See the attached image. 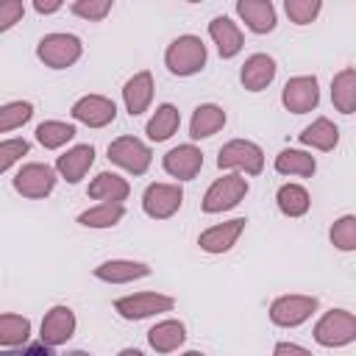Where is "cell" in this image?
I'll use <instances>...</instances> for the list:
<instances>
[{"mask_svg": "<svg viewBox=\"0 0 356 356\" xmlns=\"http://www.w3.org/2000/svg\"><path fill=\"white\" fill-rule=\"evenodd\" d=\"M122 217H125V206L106 200V203H97V206L81 211V214H78V222L86 225V228H111V225H117Z\"/></svg>", "mask_w": 356, "mask_h": 356, "instance_id": "cell-30", "label": "cell"}, {"mask_svg": "<svg viewBox=\"0 0 356 356\" xmlns=\"http://www.w3.org/2000/svg\"><path fill=\"white\" fill-rule=\"evenodd\" d=\"M275 203H278V211L284 217H303L312 206V197L306 192V186L300 184H284L275 195Z\"/></svg>", "mask_w": 356, "mask_h": 356, "instance_id": "cell-29", "label": "cell"}, {"mask_svg": "<svg viewBox=\"0 0 356 356\" xmlns=\"http://www.w3.org/2000/svg\"><path fill=\"white\" fill-rule=\"evenodd\" d=\"M25 17V3L22 0H0V33L14 28Z\"/></svg>", "mask_w": 356, "mask_h": 356, "instance_id": "cell-38", "label": "cell"}, {"mask_svg": "<svg viewBox=\"0 0 356 356\" xmlns=\"http://www.w3.org/2000/svg\"><path fill=\"white\" fill-rule=\"evenodd\" d=\"M72 334H75V312L70 306H61V303L53 306L42 320V331H39L42 342L56 348V345H64Z\"/></svg>", "mask_w": 356, "mask_h": 356, "instance_id": "cell-13", "label": "cell"}, {"mask_svg": "<svg viewBox=\"0 0 356 356\" xmlns=\"http://www.w3.org/2000/svg\"><path fill=\"white\" fill-rule=\"evenodd\" d=\"M175 298L161 295V292H136V295H125L114 300V312L122 320H145L150 314H161V312H172Z\"/></svg>", "mask_w": 356, "mask_h": 356, "instance_id": "cell-6", "label": "cell"}, {"mask_svg": "<svg viewBox=\"0 0 356 356\" xmlns=\"http://www.w3.org/2000/svg\"><path fill=\"white\" fill-rule=\"evenodd\" d=\"M298 139L309 147H317V150H334L337 142H339V128L328 120V117H317L312 125H306Z\"/></svg>", "mask_w": 356, "mask_h": 356, "instance_id": "cell-26", "label": "cell"}, {"mask_svg": "<svg viewBox=\"0 0 356 356\" xmlns=\"http://www.w3.org/2000/svg\"><path fill=\"white\" fill-rule=\"evenodd\" d=\"M245 195H248V181H245V175L231 172V175L217 178V181L206 189V195H203V200H200V209H203L206 214H220V211L234 209Z\"/></svg>", "mask_w": 356, "mask_h": 356, "instance_id": "cell-4", "label": "cell"}, {"mask_svg": "<svg viewBox=\"0 0 356 356\" xmlns=\"http://www.w3.org/2000/svg\"><path fill=\"white\" fill-rule=\"evenodd\" d=\"M331 100H334V108L342 111V114H353L356 111V70L353 67H345V70H339L334 75Z\"/></svg>", "mask_w": 356, "mask_h": 356, "instance_id": "cell-24", "label": "cell"}, {"mask_svg": "<svg viewBox=\"0 0 356 356\" xmlns=\"http://www.w3.org/2000/svg\"><path fill=\"white\" fill-rule=\"evenodd\" d=\"M314 170H317L314 156H309V153H303V150H292V147H286V150H281V153L275 156V172H281V175L312 178Z\"/></svg>", "mask_w": 356, "mask_h": 356, "instance_id": "cell-28", "label": "cell"}, {"mask_svg": "<svg viewBox=\"0 0 356 356\" xmlns=\"http://www.w3.org/2000/svg\"><path fill=\"white\" fill-rule=\"evenodd\" d=\"M108 161H114L117 167H122V170H128L134 175H142V172H147V167L153 161V153L142 139L120 136V139H114L108 145Z\"/></svg>", "mask_w": 356, "mask_h": 356, "instance_id": "cell-8", "label": "cell"}, {"mask_svg": "<svg viewBox=\"0 0 356 356\" xmlns=\"http://www.w3.org/2000/svg\"><path fill=\"white\" fill-rule=\"evenodd\" d=\"M203 167V153L195 145H178L164 153V170L178 181H192Z\"/></svg>", "mask_w": 356, "mask_h": 356, "instance_id": "cell-15", "label": "cell"}, {"mask_svg": "<svg viewBox=\"0 0 356 356\" xmlns=\"http://www.w3.org/2000/svg\"><path fill=\"white\" fill-rule=\"evenodd\" d=\"M150 275V267L145 261H131V259H111L95 267V278L106 281V284H128L136 278Z\"/></svg>", "mask_w": 356, "mask_h": 356, "instance_id": "cell-21", "label": "cell"}, {"mask_svg": "<svg viewBox=\"0 0 356 356\" xmlns=\"http://www.w3.org/2000/svg\"><path fill=\"white\" fill-rule=\"evenodd\" d=\"M178 125H181L178 108H175L172 103H161V106L156 108V114L147 120L145 134H147L153 142H164V139H170V136L178 131Z\"/></svg>", "mask_w": 356, "mask_h": 356, "instance_id": "cell-27", "label": "cell"}, {"mask_svg": "<svg viewBox=\"0 0 356 356\" xmlns=\"http://www.w3.org/2000/svg\"><path fill=\"white\" fill-rule=\"evenodd\" d=\"M186 339V328L181 320H161L147 331V342L156 353H172L184 345Z\"/></svg>", "mask_w": 356, "mask_h": 356, "instance_id": "cell-22", "label": "cell"}, {"mask_svg": "<svg viewBox=\"0 0 356 356\" xmlns=\"http://www.w3.org/2000/svg\"><path fill=\"white\" fill-rule=\"evenodd\" d=\"M31 337V320L22 314H0V348H22Z\"/></svg>", "mask_w": 356, "mask_h": 356, "instance_id": "cell-31", "label": "cell"}, {"mask_svg": "<svg viewBox=\"0 0 356 356\" xmlns=\"http://www.w3.org/2000/svg\"><path fill=\"white\" fill-rule=\"evenodd\" d=\"M281 103L292 114H306L320 103V86L314 75H295L281 89Z\"/></svg>", "mask_w": 356, "mask_h": 356, "instance_id": "cell-9", "label": "cell"}, {"mask_svg": "<svg viewBox=\"0 0 356 356\" xmlns=\"http://www.w3.org/2000/svg\"><path fill=\"white\" fill-rule=\"evenodd\" d=\"M225 125V111L214 103H200L195 111H192V120H189V136L192 139H206V136H214L220 128Z\"/></svg>", "mask_w": 356, "mask_h": 356, "instance_id": "cell-23", "label": "cell"}, {"mask_svg": "<svg viewBox=\"0 0 356 356\" xmlns=\"http://www.w3.org/2000/svg\"><path fill=\"white\" fill-rule=\"evenodd\" d=\"M64 356H92V353H86V350H67Z\"/></svg>", "mask_w": 356, "mask_h": 356, "instance_id": "cell-43", "label": "cell"}, {"mask_svg": "<svg viewBox=\"0 0 356 356\" xmlns=\"http://www.w3.org/2000/svg\"><path fill=\"white\" fill-rule=\"evenodd\" d=\"M0 356H56V353H53L50 345L33 342V345H25V348H8V350H3Z\"/></svg>", "mask_w": 356, "mask_h": 356, "instance_id": "cell-39", "label": "cell"}, {"mask_svg": "<svg viewBox=\"0 0 356 356\" xmlns=\"http://www.w3.org/2000/svg\"><path fill=\"white\" fill-rule=\"evenodd\" d=\"M70 114H72V120H78L89 128H106L108 122H114L117 106H114V100H108L103 95H83L81 100L72 103Z\"/></svg>", "mask_w": 356, "mask_h": 356, "instance_id": "cell-12", "label": "cell"}, {"mask_svg": "<svg viewBox=\"0 0 356 356\" xmlns=\"http://www.w3.org/2000/svg\"><path fill=\"white\" fill-rule=\"evenodd\" d=\"M108 11H111V0H75L72 3V14H78L89 22L103 19Z\"/></svg>", "mask_w": 356, "mask_h": 356, "instance_id": "cell-36", "label": "cell"}, {"mask_svg": "<svg viewBox=\"0 0 356 356\" xmlns=\"http://www.w3.org/2000/svg\"><path fill=\"white\" fill-rule=\"evenodd\" d=\"M236 14L253 33H270L275 28V6L270 0H236Z\"/></svg>", "mask_w": 356, "mask_h": 356, "instance_id": "cell-19", "label": "cell"}, {"mask_svg": "<svg viewBox=\"0 0 356 356\" xmlns=\"http://www.w3.org/2000/svg\"><path fill=\"white\" fill-rule=\"evenodd\" d=\"M275 78V61L267 56V53H253L245 58L242 64V72H239V81L248 92H261L273 83Z\"/></svg>", "mask_w": 356, "mask_h": 356, "instance_id": "cell-17", "label": "cell"}, {"mask_svg": "<svg viewBox=\"0 0 356 356\" xmlns=\"http://www.w3.org/2000/svg\"><path fill=\"white\" fill-rule=\"evenodd\" d=\"M31 117H33V106L28 100H14V103L0 106V134L25 125Z\"/></svg>", "mask_w": 356, "mask_h": 356, "instance_id": "cell-33", "label": "cell"}, {"mask_svg": "<svg viewBox=\"0 0 356 356\" xmlns=\"http://www.w3.org/2000/svg\"><path fill=\"white\" fill-rule=\"evenodd\" d=\"M209 36H211V42L217 44L220 58H234V56L242 50V44H245V36H242L239 25L231 22L225 14H222V17H214V19L209 22Z\"/></svg>", "mask_w": 356, "mask_h": 356, "instance_id": "cell-18", "label": "cell"}, {"mask_svg": "<svg viewBox=\"0 0 356 356\" xmlns=\"http://www.w3.org/2000/svg\"><path fill=\"white\" fill-rule=\"evenodd\" d=\"M328 236H331V245H334L337 250H356V217H353V214L339 217V220L331 225Z\"/></svg>", "mask_w": 356, "mask_h": 356, "instance_id": "cell-34", "label": "cell"}, {"mask_svg": "<svg viewBox=\"0 0 356 356\" xmlns=\"http://www.w3.org/2000/svg\"><path fill=\"white\" fill-rule=\"evenodd\" d=\"M83 53V44L72 33H47L36 44V58L50 70H67L72 67Z\"/></svg>", "mask_w": 356, "mask_h": 356, "instance_id": "cell-2", "label": "cell"}, {"mask_svg": "<svg viewBox=\"0 0 356 356\" xmlns=\"http://www.w3.org/2000/svg\"><path fill=\"white\" fill-rule=\"evenodd\" d=\"M284 8H286V17H289L295 25H309V22L317 19L323 3H320V0H286Z\"/></svg>", "mask_w": 356, "mask_h": 356, "instance_id": "cell-35", "label": "cell"}, {"mask_svg": "<svg viewBox=\"0 0 356 356\" xmlns=\"http://www.w3.org/2000/svg\"><path fill=\"white\" fill-rule=\"evenodd\" d=\"M25 153H28V142L25 139H6V142H0V175L11 164H17Z\"/></svg>", "mask_w": 356, "mask_h": 356, "instance_id": "cell-37", "label": "cell"}, {"mask_svg": "<svg viewBox=\"0 0 356 356\" xmlns=\"http://www.w3.org/2000/svg\"><path fill=\"white\" fill-rule=\"evenodd\" d=\"M356 339V317L345 309L325 312L314 325V342L323 348H342Z\"/></svg>", "mask_w": 356, "mask_h": 356, "instance_id": "cell-3", "label": "cell"}, {"mask_svg": "<svg viewBox=\"0 0 356 356\" xmlns=\"http://www.w3.org/2000/svg\"><path fill=\"white\" fill-rule=\"evenodd\" d=\"M92 164H95V147L92 145H75V147H70L67 153H61L56 159V172L67 184H78L89 172Z\"/></svg>", "mask_w": 356, "mask_h": 356, "instance_id": "cell-16", "label": "cell"}, {"mask_svg": "<svg viewBox=\"0 0 356 356\" xmlns=\"http://www.w3.org/2000/svg\"><path fill=\"white\" fill-rule=\"evenodd\" d=\"M217 167L220 170H245L248 175H259L264 170V153L259 145H253L248 139H231L220 147Z\"/></svg>", "mask_w": 356, "mask_h": 356, "instance_id": "cell-5", "label": "cell"}, {"mask_svg": "<svg viewBox=\"0 0 356 356\" xmlns=\"http://www.w3.org/2000/svg\"><path fill=\"white\" fill-rule=\"evenodd\" d=\"M164 64L172 75H195L206 67V44L195 33H184L170 42L164 53Z\"/></svg>", "mask_w": 356, "mask_h": 356, "instance_id": "cell-1", "label": "cell"}, {"mask_svg": "<svg viewBox=\"0 0 356 356\" xmlns=\"http://www.w3.org/2000/svg\"><path fill=\"white\" fill-rule=\"evenodd\" d=\"M184 203V189L178 184H150L142 195V209L153 220L172 217Z\"/></svg>", "mask_w": 356, "mask_h": 356, "instance_id": "cell-10", "label": "cell"}, {"mask_svg": "<svg viewBox=\"0 0 356 356\" xmlns=\"http://www.w3.org/2000/svg\"><path fill=\"white\" fill-rule=\"evenodd\" d=\"M273 356H314V353L306 350V348H300V345H295V342H278L275 350H273Z\"/></svg>", "mask_w": 356, "mask_h": 356, "instance_id": "cell-40", "label": "cell"}, {"mask_svg": "<svg viewBox=\"0 0 356 356\" xmlns=\"http://www.w3.org/2000/svg\"><path fill=\"white\" fill-rule=\"evenodd\" d=\"M56 186V170L47 167V164H39V161H31L25 164L17 175H14V189L22 195V197H31V200H39V197H47Z\"/></svg>", "mask_w": 356, "mask_h": 356, "instance_id": "cell-11", "label": "cell"}, {"mask_svg": "<svg viewBox=\"0 0 356 356\" xmlns=\"http://www.w3.org/2000/svg\"><path fill=\"white\" fill-rule=\"evenodd\" d=\"M33 8L39 14H56L61 8V0H33Z\"/></svg>", "mask_w": 356, "mask_h": 356, "instance_id": "cell-41", "label": "cell"}, {"mask_svg": "<svg viewBox=\"0 0 356 356\" xmlns=\"http://www.w3.org/2000/svg\"><path fill=\"white\" fill-rule=\"evenodd\" d=\"M75 136V125L72 122H61V120H44L36 125V139L42 147L56 150L61 145H67Z\"/></svg>", "mask_w": 356, "mask_h": 356, "instance_id": "cell-32", "label": "cell"}, {"mask_svg": "<svg viewBox=\"0 0 356 356\" xmlns=\"http://www.w3.org/2000/svg\"><path fill=\"white\" fill-rule=\"evenodd\" d=\"M317 298L314 295H281L270 303V320L281 328H295L306 323L317 312Z\"/></svg>", "mask_w": 356, "mask_h": 356, "instance_id": "cell-7", "label": "cell"}, {"mask_svg": "<svg viewBox=\"0 0 356 356\" xmlns=\"http://www.w3.org/2000/svg\"><path fill=\"white\" fill-rule=\"evenodd\" d=\"M117 356H145V353H142V350H136V348H122Z\"/></svg>", "mask_w": 356, "mask_h": 356, "instance_id": "cell-42", "label": "cell"}, {"mask_svg": "<svg viewBox=\"0 0 356 356\" xmlns=\"http://www.w3.org/2000/svg\"><path fill=\"white\" fill-rule=\"evenodd\" d=\"M122 100H125V108L131 117H139L142 111H147V106L153 100V75L147 70H142L134 78H128L122 86Z\"/></svg>", "mask_w": 356, "mask_h": 356, "instance_id": "cell-20", "label": "cell"}, {"mask_svg": "<svg viewBox=\"0 0 356 356\" xmlns=\"http://www.w3.org/2000/svg\"><path fill=\"white\" fill-rule=\"evenodd\" d=\"M128 192H131V186H128V181L125 178H120L117 172H100L92 184H89V189H86V195L92 197V200H111V203H122L125 197H128Z\"/></svg>", "mask_w": 356, "mask_h": 356, "instance_id": "cell-25", "label": "cell"}, {"mask_svg": "<svg viewBox=\"0 0 356 356\" xmlns=\"http://www.w3.org/2000/svg\"><path fill=\"white\" fill-rule=\"evenodd\" d=\"M184 356H206V353H200V350H186Z\"/></svg>", "mask_w": 356, "mask_h": 356, "instance_id": "cell-44", "label": "cell"}, {"mask_svg": "<svg viewBox=\"0 0 356 356\" xmlns=\"http://www.w3.org/2000/svg\"><path fill=\"white\" fill-rule=\"evenodd\" d=\"M245 222H248L245 217H236V220H228V222H220V225L206 228L197 236L200 250H206V253H225V250H231L236 245V239L242 236Z\"/></svg>", "mask_w": 356, "mask_h": 356, "instance_id": "cell-14", "label": "cell"}]
</instances>
